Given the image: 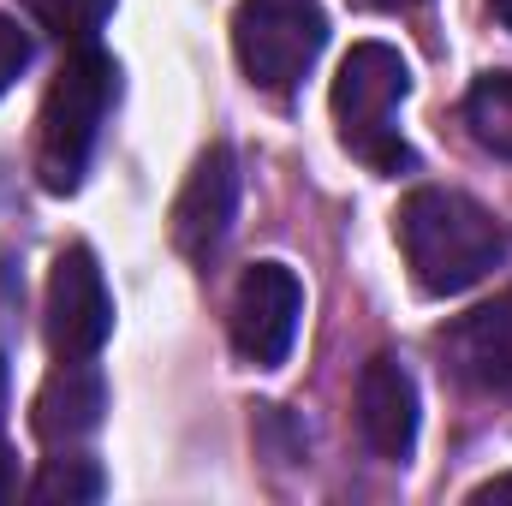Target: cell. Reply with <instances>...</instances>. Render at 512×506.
I'll return each mask as SVG.
<instances>
[{"label": "cell", "instance_id": "cell-2", "mask_svg": "<svg viewBox=\"0 0 512 506\" xmlns=\"http://www.w3.org/2000/svg\"><path fill=\"white\" fill-rule=\"evenodd\" d=\"M114 96H120V66L96 42L66 54V66L48 84L42 120H36V179H42V191L66 197V191L84 185V167L96 155V137L108 126Z\"/></svg>", "mask_w": 512, "mask_h": 506}, {"label": "cell", "instance_id": "cell-12", "mask_svg": "<svg viewBox=\"0 0 512 506\" xmlns=\"http://www.w3.org/2000/svg\"><path fill=\"white\" fill-rule=\"evenodd\" d=\"M96 495H102V471H96V459H84L72 447H60L36 471V483H30V501H42V506H84Z\"/></svg>", "mask_w": 512, "mask_h": 506}, {"label": "cell", "instance_id": "cell-10", "mask_svg": "<svg viewBox=\"0 0 512 506\" xmlns=\"http://www.w3.org/2000/svg\"><path fill=\"white\" fill-rule=\"evenodd\" d=\"M102 411H108V387L90 364H60L48 387L36 393V411H30V429L48 441V447H78L84 435L102 429Z\"/></svg>", "mask_w": 512, "mask_h": 506}, {"label": "cell", "instance_id": "cell-6", "mask_svg": "<svg viewBox=\"0 0 512 506\" xmlns=\"http://www.w3.org/2000/svg\"><path fill=\"white\" fill-rule=\"evenodd\" d=\"M298 316H304V286L286 262H256L245 268L239 292H233V346L256 370H280L292 340H298Z\"/></svg>", "mask_w": 512, "mask_h": 506}, {"label": "cell", "instance_id": "cell-13", "mask_svg": "<svg viewBox=\"0 0 512 506\" xmlns=\"http://www.w3.org/2000/svg\"><path fill=\"white\" fill-rule=\"evenodd\" d=\"M54 42H72V48H84L102 24H108V12H114V0H18Z\"/></svg>", "mask_w": 512, "mask_h": 506}, {"label": "cell", "instance_id": "cell-1", "mask_svg": "<svg viewBox=\"0 0 512 506\" xmlns=\"http://www.w3.org/2000/svg\"><path fill=\"white\" fill-rule=\"evenodd\" d=\"M399 251H405L417 292L453 298L501 268L507 233L477 197L447 191V185H423L399 203Z\"/></svg>", "mask_w": 512, "mask_h": 506}, {"label": "cell", "instance_id": "cell-5", "mask_svg": "<svg viewBox=\"0 0 512 506\" xmlns=\"http://www.w3.org/2000/svg\"><path fill=\"white\" fill-rule=\"evenodd\" d=\"M114 334V298L96 251L72 245L48 274V352L60 364H90Z\"/></svg>", "mask_w": 512, "mask_h": 506}, {"label": "cell", "instance_id": "cell-20", "mask_svg": "<svg viewBox=\"0 0 512 506\" xmlns=\"http://www.w3.org/2000/svg\"><path fill=\"white\" fill-rule=\"evenodd\" d=\"M0 405H6V346H0Z\"/></svg>", "mask_w": 512, "mask_h": 506}, {"label": "cell", "instance_id": "cell-19", "mask_svg": "<svg viewBox=\"0 0 512 506\" xmlns=\"http://www.w3.org/2000/svg\"><path fill=\"white\" fill-rule=\"evenodd\" d=\"M489 6H495V18H501V24L512 30V0H489Z\"/></svg>", "mask_w": 512, "mask_h": 506}, {"label": "cell", "instance_id": "cell-8", "mask_svg": "<svg viewBox=\"0 0 512 506\" xmlns=\"http://www.w3.org/2000/svg\"><path fill=\"white\" fill-rule=\"evenodd\" d=\"M358 435L387 465L411 459V447H417V381H411L405 364H393V358L364 364V376H358Z\"/></svg>", "mask_w": 512, "mask_h": 506}, {"label": "cell", "instance_id": "cell-4", "mask_svg": "<svg viewBox=\"0 0 512 506\" xmlns=\"http://www.w3.org/2000/svg\"><path fill=\"white\" fill-rule=\"evenodd\" d=\"M328 12L322 0H239L233 12V54L256 90L286 96L322 54Z\"/></svg>", "mask_w": 512, "mask_h": 506}, {"label": "cell", "instance_id": "cell-3", "mask_svg": "<svg viewBox=\"0 0 512 506\" xmlns=\"http://www.w3.org/2000/svg\"><path fill=\"white\" fill-rule=\"evenodd\" d=\"M405 96H411V66L387 42H358L334 72L328 108H334L340 143L376 173H411L417 167L411 143L399 137V102Z\"/></svg>", "mask_w": 512, "mask_h": 506}, {"label": "cell", "instance_id": "cell-16", "mask_svg": "<svg viewBox=\"0 0 512 506\" xmlns=\"http://www.w3.org/2000/svg\"><path fill=\"white\" fill-rule=\"evenodd\" d=\"M18 495V459H12V447L0 441V506Z\"/></svg>", "mask_w": 512, "mask_h": 506}, {"label": "cell", "instance_id": "cell-7", "mask_svg": "<svg viewBox=\"0 0 512 506\" xmlns=\"http://www.w3.org/2000/svg\"><path fill=\"white\" fill-rule=\"evenodd\" d=\"M233 215H239V161L227 143L203 149L179 203H173V245L191 256V262H209V256L227 245L233 233Z\"/></svg>", "mask_w": 512, "mask_h": 506}, {"label": "cell", "instance_id": "cell-11", "mask_svg": "<svg viewBox=\"0 0 512 506\" xmlns=\"http://www.w3.org/2000/svg\"><path fill=\"white\" fill-rule=\"evenodd\" d=\"M465 126H471V137H477L489 155L512 161V72H489V78L471 84V96H465Z\"/></svg>", "mask_w": 512, "mask_h": 506}, {"label": "cell", "instance_id": "cell-9", "mask_svg": "<svg viewBox=\"0 0 512 506\" xmlns=\"http://www.w3.org/2000/svg\"><path fill=\"white\" fill-rule=\"evenodd\" d=\"M447 364L483 393H512V292L447 328Z\"/></svg>", "mask_w": 512, "mask_h": 506}, {"label": "cell", "instance_id": "cell-14", "mask_svg": "<svg viewBox=\"0 0 512 506\" xmlns=\"http://www.w3.org/2000/svg\"><path fill=\"white\" fill-rule=\"evenodd\" d=\"M30 66V36L12 24V18H0V96L18 84V72Z\"/></svg>", "mask_w": 512, "mask_h": 506}, {"label": "cell", "instance_id": "cell-15", "mask_svg": "<svg viewBox=\"0 0 512 506\" xmlns=\"http://www.w3.org/2000/svg\"><path fill=\"white\" fill-rule=\"evenodd\" d=\"M483 501H512V471H507V477H489V483H477V489H471V506H483Z\"/></svg>", "mask_w": 512, "mask_h": 506}, {"label": "cell", "instance_id": "cell-17", "mask_svg": "<svg viewBox=\"0 0 512 506\" xmlns=\"http://www.w3.org/2000/svg\"><path fill=\"white\" fill-rule=\"evenodd\" d=\"M18 298H24V292H18V280H12V274L0 268V328H6V316L18 310ZM0 346H6V340H0Z\"/></svg>", "mask_w": 512, "mask_h": 506}, {"label": "cell", "instance_id": "cell-18", "mask_svg": "<svg viewBox=\"0 0 512 506\" xmlns=\"http://www.w3.org/2000/svg\"><path fill=\"white\" fill-rule=\"evenodd\" d=\"M364 6H376V12H405V6H417V0H364Z\"/></svg>", "mask_w": 512, "mask_h": 506}]
</instances>
